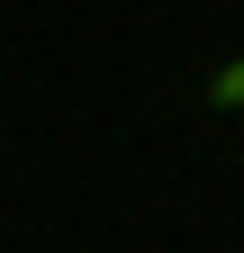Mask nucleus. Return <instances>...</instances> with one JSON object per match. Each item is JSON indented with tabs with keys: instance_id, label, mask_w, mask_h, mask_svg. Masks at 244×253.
Returning a JSON list of instances; mask_svg holds the SVG:
<instances>
[{
	"instance_id": "f257e3e1",
	"label": "nucleus",
	"mask_w": 244,
	"mask_h": 253,
	"mask_svg": "<svg viewBox=\"0 0 244 253\" xmlns=\"http://www.w3.org/2000/svg\"><path fill=\"white\" fill-rule=\"evenodd\" d=\"M208 100H217V109H244V63H226V73L208 82Z\"/></svg>"
}]
</instances>
